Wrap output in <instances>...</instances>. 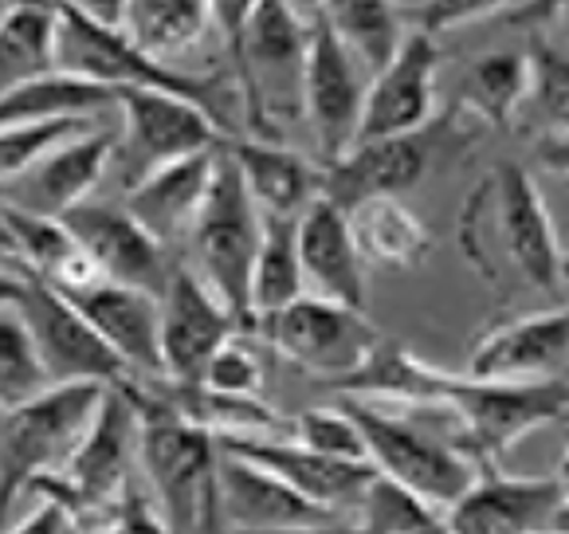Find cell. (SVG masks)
<instances>
[{
	"label": "cell",
	"mask_w": 569,
	"mask_h": 534,
	"mask_svg": "<svg viewBox=\"0 0 569 534\" xmlns=\"http://www.w3.org/2000/svg\"><path fill=\"white\" fill-rule=\"evenodd\" d=\"M142 444L138 467L150 484V503L173 534H228L220 518V441L193 425L158 385H138Z\"/></svg>",
	"instance_id": "cell-2"
},
{
	"label": "cell",
	"mask_w": 569,
	"mask_h": 534,
	"mask_svg": "<svg viewBox=\"0 0 569 534\" xmlns=\"http://www.w3.org/2000/svg\"><path fill=\"white\" fill-rule=\"evenodd\" d=\"M287 436L299 441L302 448L319 452V456H330V459H366L361 433H358V425L342 413V405H338V409L299 413V417H291V433Z\"/></svg>",
	"instance_id": "cell-39"
},
{
	"label": "cell",
	"mask_w": 569,
	"mask_h": 534,
	"mask_svg": "<svg viewBox=\"0 0 569 534\" xmlns=\"http://www.w3.org/2000/svg\"><path fill=\"white\" fill-rule=\"evenodd\" d=\"M460 444L471 464L499 467V459L546 425L569 421V377H542V382H479L456 374L448 397Z\"/></svg>",
	"instance_id": "cell-9"
},
{
	"label": "cell",
	"mask_w": 569,
	"mask_h": 534,
	"mask_svg": "<svg viewBox=\"0 0 569 534\" xmlns=\"http://www.w3.org/2000/svg\"><path fill=\"white\" fill-rule=\"evenodd\" d=\"M99 12L158 63H169L181 51L197 48L201 36L217 24L212 4H201V0H126V4H110Z\"/></svg>",
	"instance_id": "cell-28"
},
{
	"label": "cell",
	"mask_w": 569,
	"mask_h": 534,
	"mask_svg": "<svg viewBox=\"0 0 569 534\" xmlns=\"http://www.w3.org/2000/svg\"><path fill=\"white\" fill-rule=\"evenodd\" d=\"M59 71V9L17 4L0 12V102Z\"/></svg>",
	"instance_id": "cell-30"
},
{
	"label": "cell",
	"mask_w": 569,
	"mask_h": 534,
	"mask_svg": "<svg viewBox=\"0 0 569 534\" xmlns=\"http://www.w3.org/2000/svg\"><path fill=\"white\" fill-rule=\"evenodd\" d=\"M87 323L99 330V338L118 354L126 374L138 385H161L166 366H161V299L150 291L126 284H99L59 291Z\"/></svg>",
	"instance_id": "cell-20"
},
{
	"label": "cell",
	"mask_w": 569,
	"mask_h": 534,
	"mask_svg": "<svg viewBox=\"0 0 569 534\" xmlns=\"http://www.w3.org/2000/svg\"><path fill=\"white\" fill-rule=\"evenodd\" d=\"M550 531H553V534H569V495L558 503V511H553V518H550Z\"/></svg>",
	"instance_id": "cell-47"
},
{
	"label": "cell",
	"mask_w": 569,
	"mask_h": 534,
	"mask_svg": "<svg viewBox=\"0 0 569 534\" xmlns=\"http://www.w3.org/2000/svg\"><path fill=\"white\" fill-rule=\"evenodd\" d=\"M240 318L204 287L193 267H173L161 291V366L166 385H201L220 346L240 334Z\"/></svg>",
	"instance_id": "cell-15"
},
{
	"label": "cell",
	"mask_w": 569,
	"mask_h": 534,
	"mask_svg": "<svg viewBox=\"0 0 569 534\" xmlns=\"http://www.w3.org/2000/svg\"><path fill=\"white\" fill-rule=\"evenodd\" d=\"M138 444H142V417H138L134 382L110 385L63 472L43 479L36 495L59 500L79 523L87 515H110L130 492Z\"/></svg>",
	"instance_id": "cell-7"
},
{
	"label": "cell",
	"mask_w": 569,
	"mask_h": 534,
	"mask_svg": "<svg viewBox=\"0 0 569 534\" xmlns=\"http://www.w3.org/2000/svg\"><path fill=\"white\" fill-rule=\"evenodd\" d=\"M110 385H51L0 413V526L43 479L59 476Z\"/></svg>",
	"instance_id": "cell-5"
},
{
	"label": "cell",
	"mask_w": 569,
	"mask_h": 534,
	"mask_svg": "<svg viewBox=\"0 0 569 534\" xmlns=\"http://www.w3.org/2000/svg\"><path fill=\"white\" fill-rule=\"evenodd\" d=\"M232 448L236 456L260 464L263 472L279 476L287 487L302 495V500L319 503L322 511L338 518H353L361 495L373 484V467L366 459H330L319 452L302 448L291 436H271V441H220Z\"/></svg>",
	"instance_id": "cell-22"
},
{
	"label": "cell",
	"mask_w": 569,
	"mask_h": 534,
	"mask_svg": "<svg viewBox=\"0 0 569 534\" xmlns=\"http://www.w3.org/2000/svg\"><path fill=\"white\" fill-rule=\"evenodd\" d=\"M63 225H68V233L76 236V244L87 251V259L102 279L138 287V291H150L161 299L173 267L166 259V248L126 212V205L87 200V205L63 217Z\"/></svg>",
	"instance_id": "cell-21"
},
{
	"label": "cell",
	"mask_w": 569,
	"mask_h": 534,
	"mask_svg": "<svg viewBox=\"0 0 569 534\" xmlns=\"http://www.w3.org/2000/svg\"><path fill=\"white\" fill-rule=\"evenodd\" d=\"M9 534H83V531H79V518L63 503L40 495V507L28 511Z\"/></svg>",
	"instance_id": "cell-42"
},
{
	"label": "cell",
	"mask_w": 569,
	"mask_h": 534,
	"mask_svg": "<svg viewBox=\"0 0 569 534\" xmlns=\"http://www.w3.org/2000/svg\"><path fill=\"white\" fill-rule=\"evenodd\" d=\"M24 284L28 279L12 276V271H0V307H20V299H24Z\"/></svg>",
	"instance_id": "cell-46"
},
{
	"label": "cell",
	"mask_w": 569,
	"mask_h": 534,
	"mask_svg": "<svg viewBox=\"0 0 569 534\" xmlns=\"http://www.w3.org/2000/svg\"><path fill=\"white\" fill-rule=\"evenodd\" d=\"M569 362V303L522 310L487 326L471 346L463 377L479 382H542L561 377Z\"/></svg>",
	"instance_id": "cell-18"
},
{
	"label": "cell",
	"mask_w": 569,
	"mask_h": 534,
	"mask_svg": "<svg viewBox=\"0 0 569 534\" xmlns=\"http://www.w3.org/2000/svg\"><path fill=\"white\" fill-rule=\"evenodd\" d=\"M460 110L471 122L491 130H511L519 110L530 102V67L527 51H483L471 59L460 76Z\"/></svg>",
	"instance_id": "cell-31"
},
{
	"label": "cell",
	"mask_w": 569,
	"mask_h": 534,
	"mask_svg": "<svg viewBox=\"0 0 569 534\" xmlns=\"http://www.w3.org/2000/svg\"><path fill=\"white\" fill-rule=\"evenodd\" d=\"M0 12H4V9H0Z\"/></svg>",
	"instance_id": "cell-52"
},
{
	"label": "cell",
	"mask_w": 569,
	"mask_h": 534,
	"mask_svg": "<svg viewBox=\"0 0 569 534\" xmlns=\"http://www.w3.org/2000/svg\"><path fill=\"white\" fill-rule=\"evenodd\" d=\"M240 334H232V338L220 346L217 358H212V366L204 369V382H201L204 389L232 393V397H256V393H260V385H263L260 354H256V346L243 343Z\"/></svg>",
	"instance_id": "cell-40"
},
{
	"label": "cell",
	"mask_w": 569,
	"mask_h": 534,
	"mask_svg": "<svg viewBox=\"0 0 569 534\" xmlns=\"http://www.w3.org/2000/svg\"><path fill=\"white\" fill-rule=\"evenodd\" d=\"M322 12H327L338 40L358 59L366 79L381 76L409 36V20H405L401 4H389V0H342V4H322Z\"/></svg>",
	"instance_id": "cell-33"
},
{
	"label": "cell",
	"mask_w": 569,
	"mask_h": 534,
	"mask_svg": "<svg viewBox=\"0 0 569 534\" xmlns=\"http://www.w3.org/2000/svg\"><path fill=\"white\" fill-rule=\"evenodd\" d=\"M550 17L558 20L561 43H566V48H569V4H561V9H550Z\"/></svg>",
	"instance_id": "cell-48"
},
{
	"label": "cell",
	"mask_w": 569,
	"mask_h": 534,
	"mask_svg": "<svg viewBox=\"0 0 569 534\" xmlns=\"http://www.w3.org/2000/svg\"><path fill=\"white\" fill-rule=\"evenodd\" d=\"M243 189L251 192L263 217L299 220L302 212L322 197V166L302 158L283 142H260V138H232L224 142Z\"/></svg>",
	"instance_id": "cell-24"
},
{
	"label": "cell",
	"mask_w": 569,
	"mask_h": 534,
	"mask_svg": "<svg viewBox=\"0 0 569 534\" xmlns=\"http://www.w3.org/2000/svg\"><path fill=\"white\" fill-rule=\"evenodd\" d=\"M468 142L471 130L456 126L452 115L432 118L425 130L401 134V138L353 142L342 158L322 166V197L342 212L373 197H401L405 189L425 181L436 166L460 158Z\"/></svg>",
	"instance_id": "cell-10"
},
{
	"label": "cell",
	"mask_w": 569,
	"mask_h": 534,
	"mask_svg": "<svg viewBox=\"0 0 569 534\" xmlns=\"http://www.w3.org/2000/svg\"><path fill=\"white\" fill-rule=\"evenodd\" d=\"M59 71L110 87V91H161L204 107L224 130V110L217 99V83L204 76H184L177 67L158 63L138 51L99 9H59ZM228 134V130H224Z\"/></svg>",
	"instance_id": "cell-6"
},
{
	"label": "cell",
	"mask_w": 569,
	"mask_h": 534,
	"mask_svg": "<svg viewBox=\"0 0 569 534\" xmlns=\"http://www.w3.org/2000/svg\"><path fill=\"white\" fill-rule=\"evenodd\" d=\"M456 244L499 291L522 284L558 303L566 295V248L535 174L519 161L487 169L483 181L468 192L456 217Z\"/></svg>",
	"instance_id": "cell-1"
},
{
	"label": "cell",
	"mask_w": 569,
	"mask_h": 534,
	"mask_svg": "<svg viewBox=\"0 0 569 534\" xmlns=\"http://www.w3.org/2000/svg\"><path fill=\"white\" fill-rule=\"evenodd\" d=\"M353 523L361 534H448L445 511L425 503L420 495L405 492L386 476H373L369 492L361 495Z\"/></svg>",
	"instance_id": "cell-35"
},
{
	"label": "cell",
	"mask_w": 569,
	"mask_h": 534,
	"mask_svg": "<svg viewBox=\"0 0 569 534\" xmlns=\"http://www.w3.org/2000/svg\"><path fill=\"white\" fill-rule=\"evenodd\" d=\"M118 110V91L99 83H87L76 76L36 79L24 91L0 102V126H40V122H68V118H99Z\"/></svg>",
	"instance_id": "cell-34"
},
{
	"label": "cell",
	"mask_w": 569,
	"mask_h": 534,
	"mask_svg": "<svg viewBox=\"0 0 569 534\" xmlns=\"http://www.w3.org/2000/svg\"><path fill=\"white\" fill-rule=\"evenodd\" d=\"M299 259L307 287L319 299L366 310V264L350 233V217L327 197H319L299 217Z\"/></svg>",
	"instance_id": "cell-26"
},
{
	"label": "cell",
	"mask_w": 569,
	"mask_h": 534,
	"mask_svg": "<svg viewBox=\"0 0 569 534\" xmlns=\"http://www.w3.org/2000/svg\"><path fill=\"white\" fill-rule=\"evenodd\" d=\"M569 484L558 476H515L502 467H483L471 487L445 511L448 534H535L550 531Z\"/></svg>",
	"instance_id": "cell-19"
},
{
	"label": "cell",
	"mask_w": 569,
	"mask_h": 534,
	"mask_svg": "<svg viewBox=\"0 0 569 534\" xmlns=\"http://www.w3.org/2000/svg\"><path fill=\"white\" fill-rule=\"evenodd\" d=\"M350 233L366 267L381 271H409L420 267L432 251V233L401 197H373L353 205Z\"/></svg>",
	"instance_id": "cell-29"
},
{
	"label": "cell",
	"mask_w": 569,
	"mask_h": 534,
	"mask_svg": "<svg viewBox=\"0 0 569 534\" xmlns=\"http://www.w3.org/2000/svg\"><path fill=\"white\" fill-rule=\"evenodd\" d=\"M118 166L126 189L150 177L153 169L173 161L217 154L228 134L204 107L161 91H122L118 95Z\"/></svg>",
	"instance_id": "cell-12"
},
{
	"label": "cell",
	"mask_w": 569,
	"mask_h": 534,
	"mask_svg": "<svg viewBox=\"0 0 569 534\" xmlns=\"http://www.w3.org/2000/svg\"><path fill=\"white\" fill-rule=\"evenodd\" d=\"M248 330L260 334L295 369L322 377L330 385L350 377L381 343V330L369 323L366 310L342 307V303L319 299V295H302L276 315L256 318Z\"/></svg>",
	"instance_id": "cell-11"
},
{
	"label": "cell",
	"mask_w": 569,
	"mask_h": 534,
	"mask_svg": "<svg viewBox=\"0 0 569 534\" xmlns=\"http://www.w3.org/2000/svg\"><path fill=\"white\" fill-rule=\"evenodd\" d=\"M561 479L569 484V421H566V467H561Z\"/></svg>",
	"instance_id": "cell-49"
},
{
	"label": "cell",
	"mask_w": 569,
	"mask_h": 534,
	"mask_svg": "<svg viewBox=\"0 0 569 534\" xmlns=\"http://www.w3.org/2000/svg\"><path fill=\"white\" fill-rule=\"evenodd\" d=\"M217 487L220 518H224L228 531H283V526H310L338 518L330 511H322L319 503L302 500L295 487H287L271 472H263L260 464L236 456L224 444H220Z\"/></svg>",
	"instance_id": "cell-23"
},
{
	"label": "cell",
	"mask_w": 569,
	"mask_h": 534,
	"mask_svg": "<svg viewBox=\"0 0 569 534\" xmlns=\"http://www.w3.org/2000/svg\"><path fill=\"white\" fill-rule=\"evenodd\" d=\"M99 118H68V122H40V126H0V189L24 177L36 161L59 142L91 130Z\"/></svg>",
	"instance_id": "cell-38"
},
{
	"label": "cell",
	"mask_w": 569,
	"mask_h": 534,
	"mask_svg": "<svg viewBox=\"0 0 569 534\" xmlns=\"http://www.w3.org/2000/svg\"><path fill=\"white\" fill-rule=\"evenodd\" d=\"M530 102L553 134H569V48L553 32H535L527 48Z\"/></svg>",
	"instance_id": "cell-37"
},
{
	"label": "cell",
	"mask_w": 569,
	"mask_h": 534,
	"mask_svg": "<svg viewBox=\"0 0 569 534\" xmlns=\"http://www.w3.org/2000/svg\"><path fill=\"white\" fill-rule=\"evenodd\" d=\"M456 374L428 366L425 358L405 343L381 338L366 362L350 377L335 385L342 397L373 400V405H397V409H425V405H448Z\"/></svg>",
	"instance_id": "cell-27"
},
{
	"label": "cell",
	"mask_w": 569,
	"mask_h": 534,
	"mask_svg": "<svg viewBox=\"0 0 569 534\" xmlns=\"http://www.w3.org/2000/svg\"><path fill=\"white\" fill-rule=\"evenodd\" d=\"M0 271H12V276L24 279V267H20L17 244H12L9 225H4V212H0Z\"/></svg>",
	"instance_id": "cell-45"
},
{
	"label": "cell",
	"mask_w": 569,
	"mask_h": 534,
	"mask_svg": "<svg viewBox=\"0 0 569 534\" xmlns=\"http://www.w3.org/2000/svg\"><path fill=\"white\" fill-rule=\"evenodd\" d=\"M535 534H553V531H535Z\"/></svg>",
	"instance_id": "cell-51"
},
{
	"label": "cell",
	"mask_w": 569,
	"mask_h": 534,
	"mask_svg": "<svg viewBox=\"0 0 569 534\" xmlns=\"http://www.w3.org/2000/svg\"><path fill=\"white\" fill-rule=\"evenodd\" d=\"M228 534H361L353 518H330L310 526H283V531H228Z\"/></svg>",
	"instance_id": "cell-44"
},
{
	"label": "cell",
	"mask_w": 569,
	"mask_h": 534,
	"mask_svg": "<svg viewBox=\"0 0 569 534\" xmlns=\"http://www.w3.org/2000/svg\"><path fill=\"white\" fill-rule=\"evenodd\" d=\"M302 295H307V276H302L299 259V220L263 217L260 251H256V267H251L248 326L256 318H268L276 310L291 307Z\"/></svg>",
	"instance_id": "cell-32"
},
{
	"label": "cell",
	"mask_w": 569,
	"mask_h": 534,
	"mask_svg": "<svg viewBox=\"0 0 569 534\" xmlns=\"http://www.w3.org/2000/svg\"><path fill=\"white\" fill-rule=\"evenodd\" d=\"M566 279H569V256H566Z\"/></svg>",
	"instance_id": "cell-50"
},
{
	"label": "cell",
	"mask_w": 569,
	"mask_h": 534,
	"mask_svg": "<svg viewBox=\"0 0 569 534\" xmlns=\"http://www.w3.org/2000/svg\"><path fill=\"white\" fill-rule=\"evenodd\" d=\"M217 154H197V158L173 161V166L153 169L138 185L126 189V212L161 244L189 240L197 217L204 209V197L212 189V174H217Z\"/></svg>",
	"instance_id": "cell-25"
},
{
	"label": "cell",
	"mask_w": 569,
	"mask_h": 534,
	"mask_svg": "<svg viewBox=\"0 0 569 534\" xmlns=\"http://www.w3.org/2000/svg\"><path fill=\"white\" fill-rule=\"evenodd\" d=\"M228 32V56L240 79L243 115L260 142H283V126L302 118L307 12L295 4L212 9Z\"/></svg>",
	"instance_id": "cell-4"
},
{
	"label": "cell",
	"mask_w": 569,
	"mask_h": 534,
	"mask_svg": "<svg viewBox=\"0 0 569 534\" xmlns=\"http://www.w3.org/2000/svg\"><path fill=\"white\" fill-rule=\"evenodd\" d=\"M440 59H445L440 40L409 28V36H405L393 63H389L377 79H369L358 142L417 134V130H425L432 118H440V110H436Z\"/></svg>",
	"instance_id": "cell-17"
},
{
	"label": "cell",
	"mask_w": 569,
	"mask_h": 534,
	"mask_svg": "<svg viewBox=\"0 0 569 534\" xmlns=\"http://www.w3.org/2000/svg\"><path fill=\"white\" fill-rule=\"evenodd\" d=\"M102 534H173L166 526V518L158 515V507L150 503V495L142 492H130L122 495V503H118L114 511H110V523Z\"/></svg>",
	"instance_id": "cell-41"
},
{
	"label": "cell",
	"mask_w": 569,
	"mask_h": 534,
	"mask_svg": "<svg viewBox=\"0 0 569 534\" xmlns=\"http://www.w3.org/2000/svg\"><path fill=\"white\" fill-rule=\"evenodd\" d=\"M20 318L32 334L40 366L51 385H126L134 377L126 374L118 354L99 338L91 323L71 307L56 287L28 279Z\"/></svg>",
	"instance_id": "cell-14"
},
{
	"label": "cell",
	"mask_w": 569,
	"mask_h": 534,
	"mask_svg": "<svg viewBox=\"0 0 569 534\" xmlns=\"http://www.w3.org/2000/svg\"><path fill=\"white\" fill-rule=\"evenodd\" d=\"M260 236H263V212L256 209V200L243 189L232 158L220 146L212 189L204 197V209L184 244L193 251V271L240 318L243 330H248V318H251L248 295H251V267H256Z\"/></svg>",
	"instance_id": "cell-8"
},
{
	"label": "cell",
	"mask_w": 569,
	"mask_h": 534,
	"mask_svg": "<svg viewBox=\"0 0 569 534\" xmlns=\"http://www.w3.org/2000/svg\"><path fill=\"white\" fill-rule=\"evenodd\" d=\"M307 12V71H302V118L310 126L319 166L338 161L361 130V110H366L369 79L350 56L338 32L330 28L327 12Z\"/></svg>",
	"instance_id": "cell-13"
},
{
	"label": "cell",
	"mask_w": 569,
	"mask_h": 534,
	"mask_svg": "<svg viewBox=\"0 0 569 534\" xmlns=\"http://www.w3.org/2000/svg\"><path fill=\"white\" fill-rule=\"evenodd\" d=\"M51 389L32 334L17 307H0V413Z\"/></svg>",
	"instance_id": "cell-36"
},
{
	"label": "cell",
	"mask_w": 569,
	"mask_h": 534,
	"mask_svg": "<svg viewBox=\"0 0 569 534\" xmlns=\"http://www.w3.org/2000/svg\"><path fill=\"white\" fill-rule=\"evenodd\" d=\"M535 161L558 181H569V134H542L535 142Z\"/></svg>",
	"instance_id": "cell-43"
},
{
	"label": "cell",
	"mask_w": 569,
	"mask_h": 534,
	"mask_svg": "<svg viewBox=\"0 0 569 534\" xmlns=\"http://www.w3.org/2000/svg\"><path fill=\"white\" fill-rule=\"evenodd\" d=\"M338 405L358 425L366 459L377 476L393 479L432 507L448 511L479 476V467L463 452L460 425L448 405H425L412 413L358 397H342Z\"/></svg>",
	"instance_id": "cell-3"
},
{
	"label": "cell",
	"mask_w": 569,
	"mask_h": 534,
	"mask_svg": "<svg viewBox=\"0 0 569 534\" xmlns=\"http://www.w3.org/2000/svg\"><path fill=\"white\" fill-rule=\"evenodd\" d=\"M118 158V126H99L76 134L68 142L48 150L24 177L0 189V205H12L32 217L63 220L71 209L87 205L99 189L102 174Z\"/></svg>",
	"instance_id": "cell-16"
}]
</instances>
